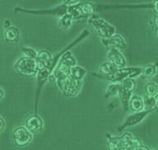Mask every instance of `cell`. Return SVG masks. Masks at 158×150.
I'll return each instance as SVG.
<instances>
[{
  "instance_id": "obj_21",
  "label": "cell",
  "mask_w": 158,
  "mask_h": 150,
  "mask_svg": "<svg viewBox=\"0 0 158 150\" xmlns=\"http://www.w3.org/2000/svg\"><path fill=\"white\" fill-rule=\"evenodd\" d=\"M143 103H144V110L153 111L157 109L156 97L154 96H149L147 95L143 96Z\"/></svg>"
},
{
  "instance_id": "obj_20",
  "label": "cell",
  "mask_w": 158,
  "mask_h": 150,
  "mask_svg": "<svg viewBox=\"0 0 158 150\" xmlns=\"http://www.w3.org/2000/svg\"><path fill=\"white\" fill-rule=\"evenodd\" d=\"M73 20V17H72L71 15H69V13H66L64 16L59 17V21H58V24L62 29L68 30L72 26Z\"/></svg>"
},
{
  "instance_id": "obj_33",
  "label": "cell",
  "mask_w": 158,
  "mask_h": 150,
  "mask_svg": "<svg viewBox=\"0 0 158 150\" xmlns=\"http://www.w3.org/2000/svg\"><path fill=\"white\" fill-rule=\"evenodd\" d=\"M155 97H156V107H157L158 109V94L155 96Z\"/></svg>"
},
{
  "instance_id": "obj_29",
  "label": "cell",
  "mask_w": 158,
  "mask_h": 150,
  "mask_svg": "<svg viewBox=\"0 0 158 150\" xmlns=\"http://www.w3.org/2000/svg\"><path fill=\"white\" fill-rule=\"evenodd\" d=\"M152 9H153V12L156 13V15H158V1L153 2Z\"/></svg>"
},
{
  "instance_id": "obj_10",
  "label": "cell",
  "mask_w": 158,
  "mask_h": 150,
  "mask_svg": "<svg viewBox=\"0 0 158 150\" xmlns=\"http://www.w3.org/2000/svg\"><path fill=\"white\" fill-rule=\"evenodd\" d=\"M25 126L31 134L39 133L44 129V121L38 114H33L26 120Z\"/></svg>"
},
{
  "instance_id": "obj_13",
  "label": "cell",
  "mask_w": 158,
  "mask_h": 150,
  "mask_svg": "<svg viewBox=\"0 0 158 150\" xmlns=\"http://www.w3.org/2000/svg\"><path fill=\"white\" fill-rule=\"evenodd\" d=\"M133 92L128 90V89L123 88L120 85L119 88V92H118V96L119 97V100L121 101L122 106L124 111H127L129 109V101L131 97L133 96Z\"/></svg>"
},
{
  "instance_id": "obj_1",
  "label": "cell",
  "mask_w": 158,
  "mask_h": 150,
  "mask_svg": "<svg viewBox=\"0 0 158 150\" xmlns=\"http://www.w3.org/2000/svg\"><path fill=\"white\" fill-rule=\"evenodd\" d=\"M91 34V32H89L87 29H84L81 32V34L79 35L77 37L76 39L74 40L73 41L71 42L70 44L68 45L64 49H62L61 51H59L58 54H56L54 56H53L51 63L49 64L47 69H45L44 71L38 72L36 75V92H35V114H38V106H39V101H40V92L42 91V88L44 87V84L46 83L49 79V76L51 75L52 73L54 72L56 66L59 64V60L63 56L64 53L67 51H69L70 49L74 47L75 45L80 43L81 41L86 39V37L89 36Z\"/></svg>"
},
{
  "instance_id": "obj_8",
  "label": "cell",
  "mask_w": 158,
  "mask_h": 150,
  "mask_svg": "<svg viewBox=\"0 0 158 150\" xmlns=\"http://www.w3.org/2000/svg\"><path fill=\"white\" fill-rule=\"evenodd\" d=\"M13 142L18 147H25L28 145L32 140L33 134L30 132L26 126H18L15 129L12 133Z\"/></svg>"
},
{
  "instance_id": "obj_25",
  "label": "cell",
  "mask_w": 158,
  "mask_h": 150,
  "mask_svg": "<svg viewBox=\"0 0 158 150\" xmlns=\"http://www.w3.org/2000/svg\"><path fill=\"white\" fill-rule=\"evenodd\" d=\"M21 50L24 54V56L28 57L30 59H36L37 55H38V51H36L35 49H32L31 47L22 46L21 47Z\"/></svg>"
},
{
  "instance_id": "obj_3",
  "label": "cell",
  "mask_w": 158,
  "mask_h": 150,
  "mask_svg": "<svg viewBox=\"0 0 158 150\" xmlns=\"http://www.w3.org/2000/svg\"><path fill=\"white\" fill-rule=\"evenodd\" d=\"M87 24L96 34L101 37V39H107L116 34L115 27L95 14L87 19Z\"/></svg>"
},
{
  "instance_id": "obj_18",
  "label": "cell",
  "mask_w": 158,
  "mask_h": 150,
  "mask_svg": "<svg viewBox=\"0 0 158 150\" xmlns=\"http://www.w3.org/2000/svg\"><path fill=\"white\" fill-rule=\"evenodd\" d=\"M86 75V69H84L83 67L80 66V65H76L72 68L71 69V74L70 76L72 78H73L76 80L82 82L84 78Z\"/></svg>"
},
{
  "instance_id": "obj_32",
  "label": "cell",
  "mask_w": 158,
  "mask_h": 150,
  "mask_svg": "<svg viewBox=\"0 0 158 150\" xmlns=\"http://www.w3.org/2000/svg\"><path fill=\"white\" fill-rule=\"evenodd\" d=\"M0 93H1V96H0V98L3 99L5 93H4V89H3V88H2V87H1V88H0Z\"/></svg>"
},
{
  "instance_id": "obj_7",
  "label": "cell",
  "mask_w": 158,
  "mask_h": 150,
  "mask_svg": "<svg viewBox=\"0 0 158 150\" xmlns=\"http://www.w3.org/2000/svg\"><path fill=\"white\" fill-rule=\"evenodd\" d=\"M152 112V111H147V110L138 111V112H133L129 116H127V118L125 119V121H123V123L117 128V131L119 133H122L124 131V129L131 127V126H137L138 124H140Z\"/></svg>"
},
{
  "instance_id": "obj_16",
  "label": "cell",
  "mask_w": 158,
  "mask_h": 150,
  "mask_svg": "<svg viewBox=\"0 0 158 150\" xmlns=\"http://www.w3.org/2000/svg\"><path fill=\"white\" fill-rule=\"evenodd\" d=\"M129 109L133 112L144 111V103L143 96L133 95L129 101Z\"/></svg>"
},
{
  "instance_id": "obj_23",
  "label": "cell",
  "mask_w": 158,
  "mask_h": 150,
  "mask_svg": "<svg viewBox=\"0 0 158 150\" xmlns=\"http://www.w3.org/2000/svg\"><path fill=\"white\" fill-rule=\"evenodd\" d=\"M60 60H61L62 62L65 63V64H69V66H71L72 68L77 65L76 59H75V57H74L73 55V54L70 52V50H69V51H67L66 53H64V54H63V56L61 57Z\"/></svg>"
},
{
  "instance_id": "obj_34",
  "label": "cell",
  "mask_w": 158,
  "mask_h": 150,
  "mask_svg": "<svg viewBox=\"0 0 158 150\" xmlns=\"http://www.w3.org/2000/svg\"><path fill=\"white\" fill-rule=\"evenodd\" d=\"M152 150H158V147H156V148H152Z\"/></svg>"
},
{
  "instance_id": "obj_6",
  "label": "cell",
  "mask_w": 158,
  "mask_h": 150,
  "mask_svg": "<svg viewBox=\"0 0 158 150\" xmlns=\"http://www.w3.org/2000/svg\"><path fill=\"white\" fill-rule=\"evenodd\" d=\"M16 12H25V13H31V14L35 15H54V16H58V17H62L64 14H66L68 11V6L64 4L59 5L58 7H54V8H49V9H41V10H35V9H26V8H22V7H16L14 9Z\"/></svg>"
},
{
  "instance_id": "obj_14",
  "label": "cell",
  "mask_w": 158,
  "mask_h": 150,
  "mask_svg": "<svg viewBox=\"0 0 158 150\" xmlns=\"http://www.w3.org/2000/svg\"><path fill=\"white\" fill-rule=\"evenodd\" d=\"M3 37L6 41L11 43H17L20 40V32L18 28L15 26L5 28L3 32Z\"/></svg>"
},
{
  "instance_id": "obj_26",
  "label": "cell",
  "mask_w": 158,
  "mask_h": 150,
  "mask_svg": "<svg viewBox=\"0 0 158 150\" xmlns=\"http://www.w3.org/2000/svg\"><path fill=\"white\" fill-rule=\"evenodd\" d=\"M36 59H40V60L45 62L46 64H48L49 65L50 63H51L52 59H53V56H52V54L49 51L43 49V50L38 51V55H37Z\"/></svg>"
},
{
  "instance_id": "obj_5",
  "label": "cell",
  "mask_w": 158,
  "mask_h": 150,
  "mask_svg": "<svg viewBox=\"0 0 158 150\" xmlns=\"http://www.w3.org/2000/svg\"><path fill=\"white\" fill-rule=\"evenodd\" d=\"M15 69L20 74L26 77L36 76L38 74L35 59H30L28 57L22 56L15 63Z\"/></svg>"
},
{
  "instance_id": "obj_27",
  "label": "cell",
  "mask_w": 158,
  "mask_h": 150,
  "mask_svg": "<svg viewBox=\"0 0 158 150\" xmlns=\"http://www.w3.org/2000/svg\"><path fill=\"white\" fill-rule=\"evenodd\" d=\"M120 85L125 88L130 90V91L134 92L136 89V82L134 79H127L125 80H123V82L119 83Z\"/></svg>"
},
{
  "instance_id": "obj_2",
  "label": "cell",
  "mask_w": 158,
  "mask_h": 150,
  "mask_svg": "<svg viewBox=\"0 0 158 150\" xmlns=\"http://www.w3.org/2000/svg\"><path fill=\"white\" fill-rule=\"evenodd\" d=\"M107 148L109 150H133L142 144L138 139L131 134L124 133L120 136H113L107 134Z\"/></svg>"
},
{
  "instance_id": "obj_4",
  "label": "cell",
  "mask_w": 158,
  "mask_h": 150,
  "mask_svg": "<svg viewBox=\"0 0 158 150\" xmlns=\"http://www.w3.org/2000/svg\"><path fill=\"white\" fill-rule=\"evenodd\" d=\"M143 73V68H137V67H124L122 69H118L115 74L111 76H101L97 73L93 74V76L101 79H105L110 81L111 83H121L127 79H133L141 75Z\"/></svg>"
},
{
  "instance_id": "obj_22",
  "label": "cell",
  "mask_w": 158,
  "mask_h": 150,
  "mask_svg": "<svg viewBox=\"0 0 158 150\" xmlns=\"http://www.w3.org/2000/svg\"><path fill=\"white\" fill-rule=\"evenodd\" d=\"M157 73V65L155 64H149L143 68V74L146 78H152Z\"/></svg>"
},
{
  "instance_id": "obj_11",
  "label": "cell",
  "mask_w": 158,
  "mask_h": 150,
  "mask_svg": "<svg viewBox=\"0 0 158 150\" xmlns=\"http://www.w3.org/2000/svg\"><path fill=\"white\" fill-rule=\"evenodd\" d=\"M107 59H108V61L115 64L118 69L124 68L127 64L125 57L123 56V54L121 53L120 49L114 48V47H110L108 49Z\"/></svg>"
},
{
  "instance_id": "obj_9",
  "label": "cell",
  "mask_w": 158,
  "mask_h": 150,
  "mask_svg": "<svg viewBox=\"0 0 158 150\" xmlns=\"http://www.w3.org/2000/svg\"><path fill=\"white\" fill-rule=\"evenodd\" d=\"M81 86H82V82L76 80L71 76H69L64 82L61 92L66 96L74 97L81 91Z\"/></svg>"
},
{
  "instance_id": "obj_28",
  "label": "cell",
  "mask_w": 158,
  "mask_h": 150,
  "mask_svg": "<svg viewBox=\"0 0 158 150\" xmlns=\"http://www.w3.org/2000/svg\"><path fill=\"white\" fill-rule=\"evenodd\" d=\"M133 150H151V149L148 148V146H146L144 145V144H139V145L136 146L135 148H133Z\"/></svg>"
},
{
  "instance_id": "obj_12",
  "label": "cell",
  "mask_w": 158,
  "mask_h": 150,
  "mask_svg": "<svg viewBox=\"0 0 158 150\" xmlns=\"http://www.w3.org/2000/svg\"><path fill=\"white\" fill-rule=\"evenodd\" d=\"M101 42L105 46L114 47L118 49H124L127 47V44L124 38L121 35L114 34L107 39H101Z\"/></svg>"
},
{
  "instance_id": "obj_31",
  "label": "cell",
  "mask_w": 158,
  "mask_h": 150,
  "mask_svg": "<svg viewBox=\"0 0 158 150\" xmlns=\"http://www.w3.org/2000/svg\"><path fill=\"white\" fill-rule=\"evenodd\" d=\"M0 121H1V131H2L4 130V127H5V121L3 117H0Z\"/></svg>"
},
{
  "instance_id": "obj_19",
  "label": "cell",
  "mask_w": 158,
  "mask_h": 150,
  "mask_svg": "<svg viewBox=\"0 0 158 150\" xmlns=\"http://www.w3.org/2000/svg\"><path fill=\"white\" fill-rule=\"evenodd\" d=\"M119 88H120V84H118V83H110L106 89L105 97L109 98L110 96H117L118 94V92H119Z\"/></svg>"
},
{
  "instance_id": "obj_35",
  "label": "cell",
  "mask_w": 158,
  "mask_h": 150,
  "mask_svg": "<svg viewBox=\"0 0 158 150\" xmlns=\"http://www.w3.org/2000/svg\"><path fill=\"white\" fill-rule=\"evenodd\" d=\"M156 32V36H157V38H158V31H157V32Z\"/></svg>"
},
{
  "instance_id": "obj_17",
  "label": "cell",
  "mask_w": 158,
  "mask_h": 150,
  "mask_svg": "<svg viewBox=\"0 0 158 150\" xmlns=\"http://www.w3.org/2000/svg\"><path fill=\"white\" fill-rule=\"evenodd\" d=\"M80 11H81L82 18H87L94 15L95 12V7L92 3L89 2H81L78 4Z\"/></svg>"
},
{
  "instance_id": "obj_30",
  "label": "cell",
  "mask_w": 158,
  "mask_h": 150,
  "mask_svg": "<svg viewBox=\"0 0 158 150\" xmlns=\"http://www.w3.org/2000/svg\"><path fill=\"white\" fill-rule=\"evenodd\" d=\"M153 24H154V28H155L156 32L158 31V15H156L154 19H153Z\"/></svg>"
},
{
  "instance_id": "obj_15",
  "label": "cell",
  "mask_w": 158,
  "mask_h": 150,
  "mask_svg": "<svg viewBox=\"0 0 158 150\" xmlns=\"http://www.w3.org/2000/svg\"><path fill=\"white\" fill-rule=\"evenodd\" d=\"M118 70V68L115 64L110 61H106L101 64L97 74L101 76H111L115 74Z\"/></svg>"
},
{
  "instance_id": "obj_24",
  "label": "cell",
  "mask_w": 158,
  "mask_h": 150,
  "mask_svg": "<svg viewBox=\"0 0 158 150\" xmlns=\"http://www.w3.org/2000/svg\"><path fill=\"white\" fill-rule=\"evenodd\" d=\"M145 91L147 96L155 97L158 94V85L154 82H149L145 86Z\"/></svg>"
}]
</instances>
